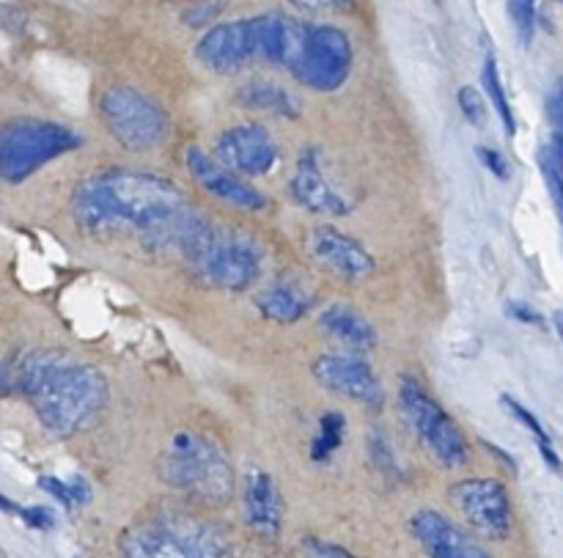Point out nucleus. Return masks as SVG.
I'll return each mask as SVG.
<instances>
[{
	"instance_id": "nucleus-21",
	"label": "nucleus",
	"mask_w": 563,
	"mask_h": 558,
	"mask_svg": "<svg viewBox=\"0 0 563 558\" xmlns=\"http://www.w3.org/2000/svg\"><path fill=\"white\" fill-rule=\"evenodd\" d=\"M236 99H240L245 108L262 110V113L284 116V119L289 121H297L302 113L300 99H297L289 88L280 86V83L275 80H264V77L245 83V86L236 91Z\"/></svg>"
},
{
	"instance_id": "nucleus-6",
	"label": "nucleus",
	"mask_w": 563,
	"mask_h": 558,
	"mask_svg": "<svg viewBox=\"0 0 563 558\" xmlns=\"http://www.w3.org/2000/svg\"><path fill=\"white\" fill-rule=\"evenodd\" d=\"M399 407L401 418L418 444L423 446L429 457L438 466L449 468V471H460L471 462V446H467L465 433L460 424L445 413V407L423 389L421 380L412 374H405L399 383Z\"/></svg>"
},
{
	"instance_id": "nucleus-35",
	"label": "nucleus",
	"mask_w": 563,
	"mask_h": 558,
	"mask_svg": "<svg viewBox=\"0 0 563 558\" xmlns=\"http://www.w3.org/2000/svg\"><path fill=\"white\" fill-rule=\"evenodd\" d=\"M544 154H548L550 163L555 165V171L563 176V135H559V132H553V138H550L548 149H544Z\"/></svg>"
},
{
	"instance_id": "nucleus-28",
	"label": "nucleus",
	"mask_w": 563,
	"mask_h": 558,
	"mask_svg": "<svg viewBox=\"0 0 563 558\" xmlns=\"http://www.w3.org/2000/svg\"><path fill=\"white\" fill-rule=\"evenodd\" d=\"M500 405H504L506 411H509L511 416H515L517 422L522 424V427L531 429V435H533V438H537V444H553V440H550V435H548V429L542 427V422H539V418L533 416V413L528 411V407H522L520 402L515 400V396L504 394V396H500Z\"/></svg>"
},
{
	"instance_id": "nucleus-25",
	"label": "nucleus",
	"mask_w": 563,
	"mask_h": 558,
	"mask_svg": "<svg viewBox=\"0 0 563 558\" xmlns=\"http://www.w3.org/2000/svg\"><path fill=\"white\" fill-rule=\"evenodd\" d=\"M506 9H509V20L515 25L517 39L522 44H531L533 33H537L539 0H506Z\"/></svg>"
},
{
	"instance_id": "nucleus-9",
	"label": "nucleus",
	"mask_w": 563,
	"mask_h": 558,
	"mask_svg": "<svg viewBox=\"0 0 563 558\" xmlns=\"http://www.w3.org/2000/svg\"><path fill=\"white\" fill-rule=\"evenodd\" d=\"M355 50L352 39L335 25H308L306 42L289 75L311 91L333 94L350 80Z\"/></svg>"
},
{
	"instance_id": "nucleus-7",
	"label": "nucleus",
	"mask_w": 563,
	"mask_h": 558,
	"mask_svg": "<svg viewBox=\"0 0 563 558\" xmlns=\"http://www.w3.org/2000/svg\"><path fill=\"white\" fill-rule=\"evenodd\" d=\"M75 130L44 119H14L0 127V179L20 185L53 160L80 149Z\"/></svg>"
},
{
	"instance_id": "nucleus-4",
	"label": "nucleus",
	"mask_w": 563,
	"mask_h": 558,
	"mask_svg": "<svg viewBox=\"0 0 563 558\" xmlns=\"http://www.w3.org/2000/svg\"><path fill=\"white\" fill-rule=\"evenodd\" d=\"M119 558H234L220 528L181 512H163L121 537Z\"/></svg>"
},
{
	"instance_id": "nucleus-22",
	"label": "nucleus",
	"mask_w": 563,
	"mask_h": 558,
	"mask_svg": "<svg viewBox=\"0 0 563 558\" xmlns=\"http://www.w3.org/2000/svg\"><path fill=\"white\" fill-rule=\"evenodd\" d=\"M482 86H484V97H487L489 102H493V108L498 110V116H500V121H504L506 132H509V135H515V130H517L515 113H511L509 97H506V88H504V77H500V69H498V61H495V55H487V58H484Z\"/></svg>"
},
{
	"instance_id": "nucleus-2",
	"label": "nucleus",
	"mask_w": 563,
	"mask_h": 558,
	"mask_svg": "<svg viewBox=\"0 0 563 558\" xmlns=\"http://www.w3.org/2000/svg\"><path fill=\"white\" fill-rule=\"evenodd\" d=\"M14 385L55 438L91 427L110 400L108 380L91 363L71 361L58 350H36L16 363Z\"/></svg>"
},
{
	"instance_id": "nucleus-10",
	"label": "nucleus",
	"mask_w": 563,
	"mask_h": 558,
	"mask_svg": "<svg viewBox=\"0 0 563 558\" xmlns=\"http://www.w3.org/2000/svg\"><path fill=\"white\" fill-rule=\"evenodd\" d=\"M449 501L482 539L489 543L509 539L515 528V512L504 482L489 477L460 479L449 488Z\"/></svg>"
},
{
	"instance_id": "nucleus-14",
	"label": "nucleus",
	"mask_w": 563,
	"mask_h": 558,
	"mask_svg": "<svg viewBox=\"0 0 563 558\" xmlns=\"http://www.w3.org/2000/svg\"><path fill=\"white\" fill-rule=\"evenodd\" d=\"M185 165L187 171H190L192 182H196L203 193L218 198V201L231 204V207L236 209H247V212H258V209L267 207V198H264L262 190H256L245 176L225 168L220 160H214L212 154L203 152L198 143H190V146H187Z\"/></svg>"
},
{
	"instance_id": "nucleus-8",
	"label": "nucleus",
	"mask_w": 563,
	"mask_h": 558,
	"mask_svg": "<svg viewBox=\"0 0 563 558\" xmlns=\"http://www.w3.org/2000/svg\"><path fill=\"white\" fill-rule=\"evenodd\" d=\"M99 116L104 130L126 152H152L170 135L168 113L152 97L126 83L104 88L99 99Z\"/></svg>"
},
{
	"instance_id": "nucleus-3",
	"label": "nucleus",
	"mask_w": 563,
	"mask_h": 558,
	"mask_svg": "<svg viewBox=\"0 0 563 558\" xmlns=\"http://www.w3.org/2000/svg\"><path fill=\"white\" fill-rule=\"evenodd\" d=\"M159 477L168 488L203 506H225L234 499V468L209 435L179 429L159 455Z\"/></svg>"
},
{
	"instance_id": "nucleus-15",
	"label": "nucleus",
	"mask_w": 563,
	"mask_h": 558,
	"mask_svg": "<svg viewBox=\"0 0 563 558\" xmlns=\"http://www.w3.org/2000/svg\"><path fill=\"white\" fill-rule=\"evenodd\" d=\"M308 253L313 262L341 281H363L374 273V256L355 240L335 226H317L308 231Z\"/></svg>"
},
{
	"instance_id": "nucleus-26",
	"label": "nucleus",
	"mask_w": 563,
	"mask_h": 558,
	"mask_svg": "<svg viewBox=\"0 0 563 558\" xmlns=\"http://www.w3.org/2000/svg\"><path fill=\"white\" fill-rule=\"evenodd\" d=\"M368 460H372L374 468H377L379 473H385V477H401L399 466H396L394 449H390L388 438H385L383 433L368 435Z\"/></svg>"
},
{
	"instance_id": "nucleus-34",
	"label": "nucleus",
	"mask_w": 563,
	"mask_h": 558,
	"mask_svg": "<svg viewBox=\"0 0 563 558\" xmlns=\"http://www.w3.org/2000/svg\"><path fill=\"white\" fill-rule=\"evenodd\" d=\"M291 3L302 11H333V9H344L350 0H291Z\"/></svg>"
},
{
	"instance_id": "nucleus-38",
	"label": "nucleus",
	"mask_w": 563,
	"mask_h": 558,
	"mask_svg": "<svg viewBox=\"0 0 563 558\" xmlns=\"http://www.w3.org/2000/svg\"><path fill=\"white\" fill-rule=\"evenodd\" d=\"M561 3H563V0H561Z\"/></svg>"
},
{
	"instance_id": "nucleus-19",
	"label": "nucleus",
	"mask_w": 563,
	"mask_h": 558,
	"mask_svg": "<svg viewBox=\"0 0 563 558\" xmlns=\"http://www.w3.org/2000/svg\"><path fill=\"white\" fill-rule=\"evenodd\" d=\"M319 328H322V333L328 339L344 347V352L363 355V352L377 347V330H374V325L357 308L344 306V303H335V306L324 308L322 317H319Z\"/></svg>"
},
{
	"instance_id": "nucleus-17",
	"label": "nucleus",
	"mask_w": 563,
	"mask_h": 558,
	"mask_svg": "<svg viewBox=\"0 0 563 558\" xmlns=\"http://www.w3.org/2000/svg\"><path fill=\"white\" fill-rule=\"evenodd\" d=\"M289 193L302 209L313 215H324V218H344V215H350L346 198L324 176L322 154H319L317 146L302 149L300 157H297V165L289 179Z\"/></svg>"
},
{
	"instance_id": "nucleus-33",
	"label": "nucleus",
	"mask_w": 563,
	"mask_h": 558,
	"mask_svg": "<svg viewBox=\"0 0 563 558\" xmlns=\"http://www.w3.org/2000/svg\"><path fill=\"white\" fill-rule=\"evenodd\" d=\"M302 548H308V554L313 558H355L350 550L341 548V545L324 543V539H317V537H308L306 543H302Z\"/></svg>"
},
{
	"instance_id": "nucleus-11",
	"label": "nucleus",
	"mask_w": 563,
	"mask_h": 558,
	"mask_svg": "<svg viewBox=\"0 0 563 558\" xmlns=\"http://www.w3.org/2000/svg\"><path fill=\"white\" fill-rule=\"evenodd\" d=\"M313 380L341 400L357 402L368 411L385 405V385L372 363L357 352H328L313 361Z\"/></svg>"
},
{
	"instance_id": "nucleus-1",
	"label": "nucleus",
	"mask_w": 563,
	"mask_h": 558,
	"mask_svg": "<svg viewBox=\"0 0 563 558\" xmlns=\"http://www.w3.org/2000/svg\"><path fill=\"white\" fill-rule=\"evenodd\" d=\"M71 218L82 234L135 237L146 251L157 253H185L207 223L174 182L126 168L82 179L71 193Z\"/></svg>"
},
{
	"instance_id": "nucleus-20",
	"label": "nucleus",
	"mask_w": 563,
	"mask_h": 558,
	"mask_svg": "<svg viewBox=\"0 0 563 558\" xmlns=\"http://www.w3.org/2000/svg\"><path fill=\"white\" fill-rule=\"evenodd\" d=\"M313 297L295 281H275L264 286L256 297V308L262 317H267L275 325H295L311 311Z\"/></svg>"
},
{
	"instance_id": "nucleus-29",
	"label": "nucleus",
	"mask_w": 563,
	"mask_h": 558,
	"mask_svg": "<svg viewBox=\"0 0 563 558\" xmlns=\"http://www.w3.org/2000/svg\"><path fill=\"white\" fill-rule=\"evenodd\" d=\"M544 113H548L550 127L553 132L563 135V77L553 83V88L548 91V102H544Z\"/></svg>"
},
{
	"instance_id": "nucleus-24",
	"label": "nucleus",
	"mask_w": 563,
	"mask_h": 558,
	"mask_svg": "<svg viewBox=\"0 0 563 558\" xmlns=\"http://www.w3.org/2000/svg\"><path fill=\"white\" fill-rule=\"evenodd\" d=\"M38 488L47 495H53L58 504H64V510H77V506L91 501V484L82 477H71L66 482L58 477H42L38 479Z\"/></svg>"
},
{
	"instance_id": "nucleus-23",
	"label": "nucleus",
	"mask_w": 563,
	"mask_h": 558,
	"mask_svg": "<svg viewBox=\"0 0 563 558\" xmlns=\"http://www.w3.org/2000/svg\"><path fill=\"white\" fill-rule=\"evenodd\" d=\"M344 429H346V418L341 413L330 411L319 418V433L311 444V457L317 462H328L335 451L341 449L344 444Z\"/></svg>"
},
{
	"instance_id": "nucleus-32",
	"label": "nucleus",
	"mask_w": 563,
	"mask_h": 558,
	"mask_svg": "<svg viewBox=\"0 0 563 558\" xmlns=\"http://www.w3.org/2000/svg\"><path fill=\"white\" fill-rule=\"evenodd\" d=\"M476 157L482 160V165L489 171V174H495L498 179H509V160H506L498 149L478 146Z\"/></svg>"
},
{
	"instance_id": "nucleus-36",
	"label": "nucleus",
	"mask_w": 563,
	"mask_h": 558,
	"mask_svg": "<svg viewBox=\"0 0 563 558\" xmlns=\"http://www.w3.org/2000/svg\"><path fill=\"white\" fill-rule=\"evenodd\" d=\"M509 311H511V317L520 319V322H528V325H542V317H539V314L533 311L531 306H522V303H511Z\"/></svg>"
},
{
	"instance_id": "nucleus-30",
	"label": "nucleus",
	"mask_w": 563,
	"mask_h": 558,
	"mask_svg": "<svg viewBox=\"0 0 563 558\" xmlns=\"http://www.w3.org/2000/svg\"><path fill=\"white\" fill-rule=\"evenodd\" d=\"M20 521L25 526L36 528V532H53L55 528V512L47 506H22Z\"/></svg>"
},
{
	"instance_id": "nucleus-5",
	"label": "nucleus",
	"mask_w": 563,
	"mask_h": 558,
	"mask_svg": "<svg viewBox=\"0 0 563 558\" xmlns=\"http://www.w3.org/2000/svg\"><path fill=\"white\" fill-rule=\"evenodd\" d=\"M192 275L203 286L218 292H245L262 275V253L256 242L231 229H214L203 223L181 253Z\"/></svg>"
},
{
	"instance_id": "nucleus-31",
	"label": "nucleus",
	"mask_w": 563,
	"mask_h": 558,
	"mask_svg": "<svg viewBox=\"0 0 563 558\" xmlns=\"http://www.w3.org/2000/svg\"><path fill=\"white\" fill-rule=\"evenodd\" d=\"M542 176H544V185H548L550 196H553L555 201V209H559L561 215V223H563V176L555 171V165L550 163L548 154L542 152Z\"/></svg>"
},
{
	"instance_id": "nucleus-37",
	"label": "nucleus",
	"mask_w": 563,
	"mask_h": 558,
	"mask_svg": "<svg viewBox=\"0 0 563 558\" xmlns=\"http://www.w3.org/2000/svg\"><path fill=\"white\" fill-rule=\"evenodd\" d=\"M484 446H487V449H489V451H493V455H495V457H498V460H500V462H506V468H509V471H517V462H515V460H511V457H509V455H506V451H504V449H498V446H493V444H484Z\"/></svg>"
},
{
	"instance_id": "nucleus-27",
	"label": "nucleus",
	"mask_w": 563,
	"mask_h": 558,
	"mask_svg": "<svg viewBox=\"0 0 563 558\" xmlns=\"http://www.w3.org/2000/svg\"><path fill=\"white\" fill-rule=\"evenodd\" d=\"M484 99L487 97L473 86H462L460 91H456V102H460L462 116H465L473 127L487 124V102H484Z\"/></svg>"
},
{
	"instance_id": "nucleus-18",
	"label": "nucleus",
	"mask_w": 563,
	"mask_h": 558,
	"mask_svg": "<svg viewBox=\"0 0 563 558\" xmlns=\"http://www.w3.org/2000/svg\"><path fill=\"white\" fill-rule=\"evenodd\" d=\"M242 504H245V521L262 537L275 539L284 526V501L275 479L267 471L245 473V488H242Z\"/></svg>"
},
{
	"instance_id": "nucleus-12",
	"label": "nucleus",
	"mask_w": 563,
	"mask_h": 558,
	"mask_svg": "<svg viewBox=\"0 0 563 558\" xmlns=\"http://www.w3.org/2000/svg\"><path fill=\"white\" fill-rule=\"evenodd\" d=\"M192 55L198 58V64L207 66L209 72H218V75H231V72H240L242 66L253 64V61H262L258 17L218 22L198 39Z\"/></svg>"
},
{
	"instance_id": "nucleus-13",
	"label": "nucleus",
	"mask_w": 563,
	"mask_h": 558,
	"mask_svg": "<svg viewBox=\"0 0 563 558\" xmlns=\"http://www.w3.org/2000/svg\"><path fill=\"white\" fill-rule=\"evenodd\" d=\"M218 160L240 176H267L273 174L280 160L278 141L262 121L234 124L218 135Z\"/></svg>"
},
{
	"instance_id": "nucleus-16",
	"label": "nucleus",
	"mask_w": 563,
	"mask_h": 558,
	"mask_svg": "<svg viewBox=\"0 0 563 558\" xmlns=\"http://www.w3.org/2000/svg\"><path fill=\"white\" fill-rule=\"evenodd\" d=\"M410 534L429 558H495L476 537L438 510H418L410 517Z\"/></svg>"
}]
</instances>
